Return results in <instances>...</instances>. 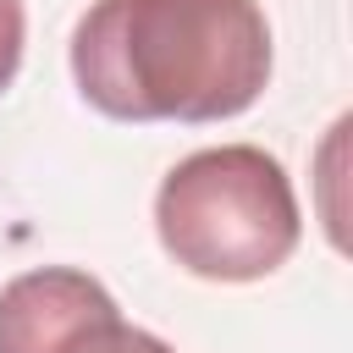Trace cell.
Segmentation results:
<instances>
[{"label": "cell", "mask_w": 353, "mask_h": 353, "mask_svg": "<svg viewBox=\"0 0 353 353\" xmlns=\"http://www.w3.org/2000/svg\"><path fill=\"white\" fill-rule=\"evenodd\" d=\"M72 83L110 121H232L270 83V22L259 0H94Z\"/></svg>", "instance_id": "obj_1"}, {"label": "cell", "mask_w": 353, "mask_h": 353, "mask_svg": "<svg viewBox=\"0 0 353 353\" xmlns=\"http://www.w3.org/2000/svg\"><path fill=\"white\" fill-rule=\"evenodd\" d=\"M154 237L199 281H265L303 237L292 176L259 143L193 149L154 193Z\"/></svg>", "instance_id": "obj_2"}, {"label": "cell", "mask_w": 353, "mask_h": 353, "mask_svg": "<svg viewBox=\"0 0 353 353\" xmlns=\"http://www.w3.org/2000/svg\"><path fill=\"white\" fill-rule=\"evenodd\" d=\"M105 314H116V298L88 270H22L0 287V353H66Z\"/></svg>", "instance_id": "obj_3"}, {"label": "cell", "mask_w": 353, "mask_h": 353, "mask_svg": "<svg viewBox=\"0 0 353 353\" xmlns=\"http://www.w3.org/2000/svg\"><path fill=\"white\" fill-rule=\"evenodd\" d=\"M66 353H176L165 336H154V331H143V325H127L121 320V309L116 314H105V320H94Z\"/></svg>", "instance_id": "obj_4"}, {"label": "cell", "mask_w": 353, "mask_h": 353, "mask_svg": "<svg viewBox=\"0 0 353 353\" xmlns=\"http://www.w3.org/2000/svg\"><path fill=\"white\" fill-rule=\"evenodd\" d=\"M22 44H28V11H22V0H0V94L11 88V77L22 66Z\"/></svg>", "instance_id": "obj_5"}]
</instances>
